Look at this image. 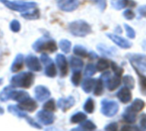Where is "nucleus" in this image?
<instances>
[{
	"label": "nucleus",
	"mask_w": 146,
	"mask_h": 131,
	"mask_svg": "<svg viewBox=\"0 0 146 131\" xmlns=\"http://www.w3.org/2000/svg\"><path fill=\"white\" fill-rule=\"evenodd\" d=\"M34 81V76L32 72H23L14 75L10 80V84L15 88H29Z\"/></svg>",
	"instance_id": "obj_1"
},
{
	"label": "nucleus",
	"mask_w": 146,
	"mask_h": 131,
	"mask_svg": "<svg viewBox=\"0 0 146 131\" xmlns=\"http://www.w3.org/2000/svg\"><path fill=\"white\" fill-rule=\"evenodd\" d=\"M29 97L28 93L24 90H15L10 87H5L0 93V100L2 101H7L8 100H14L21 102L23 100Z\"/></svg>",
	"instance_id": "obj_2"
},
{
	"label": "nucleus",
	"mask_w": 146,
	"mask_h": 131,
	"mask_svg": "<svg viewBox=\"0 0 146 131\" xmlns=\"http://www.w3.org/2000/svg\"><path fill=\"white\" fill-rule=\"evenodd\" d=\"M68 30L76 37H86L92 32L91 26L85 20H74L69 23Z\"/></svg>",
	"instance_id": "obj_3"
},
{
	"label": "nucleus",
	"mask_w": 146,
	"mask_h": 131,
	"mask_svg": "<svg viewBox=\"0 0 146 131\" xmlns=\"http://www.w3.org/2000/svg\"><path fill=\"white\" fill-rule=\"evenodd\" d=\"M0 2L9 9L21 13L30 11L37 6L36 3L33 2H16L10 0H0Z\"/></svg>",
	"instance_id": "obj_4"
},
{
	"label": "nucleus",
	"mask_w": 146,
	"mask_h": 131,
	"mask_svg": "<svg viewBox=\"0 0 146 131\" xmlns=\"http://www.w3.org/2000/svg\"><path fill=\"white\" fill-rule=\"evenodd\" d=\"M33 48L37 52H40L42 50H47L50 53L55 52L57 49L55 41H53L51 39H45L44 38L38 39L33 44Z\"/></svg>",
	"instance_id": "obj_5"
},
{
	"label": "nucleus",
	"mask_w": 146,
	"mask_h": 131,
	"mask_svg": "<svg viewBox=\"0 0 146 131\" xmlns=\"http://www.w3.org/2000/svg\"><path fill=\"white\" fill-rule=\"evenodd\" d=\"M101 105H102L101 112L106 117H113L118 113L119 105L115 101L103 100Z\"/></svg>",
	"instance_id": "obj_6"
},
{
	"label": "nucleus",
	"mask_w": 146,
	"mask_h": 131,
	"mask_svg": "<svg viewBox=\"0 0 146 131\" xmlns=\"http://www.w3.org/2000/svg\"><path fill=\"white\" fill-rule=\"evenodd\" d=\"M8 111L10 113H12V114H14V115H15V116H17V117H19V118H25L26 119V121L32 126V127H33V128H37V129H41V126L40 125H38L34 120H33L29 116H27V113H25L22 110H21L17 106H13V105H11V106H9V107H8Z\"/></svg>",
	"instance_id": "obj_7"
},
{
	"label": "nucleus",
	"mask_w": 146,
	"mask_h": 131,
	"mask_svg": "<svg viewBox=\"0 0 146 131\" xmlns=\"http://www.w3.org/2000/svg\"><path fill=\"white\" fill-rule=\"evenodd\" d=\"M133 66L136 70L146 72V55H133L129 57Z\"/></svg>",
	"instance_id": "obj_8"
},
{
	"label": "nucleus",
	"mask_w": 146,
	"mask_h": 131,
	"mask_svg": "<svg viewBox=\"0 0 146 131\" xmlns=\"http://www.w3.org/2000/svg\"><path fill=\"white\" fill-rule=\"evenodd\" d=\"M79 0H58L57 2L59 9L66 12H71L75 10L79 7Z\"/></svg>",
	"instance_id": "obj_9"
},
{
	"label": "nucleus",
	"mask_w": 146,
	"mask_h": 131,
	"mask_svg": "<svg viewBox=\"0 0 146 131\" xmlns=\"http://www.w3.org/2000/svg\"><path fill=\"white\" fill-rule=\"evenodd\" d=\"M37 118L43 124L49 125V124H53V122L55 120V116L53 115L52 112H49V111H46L44 109L42 111H39L37 113Z\"/></svg>",
	"instance_id": "obj_10"
},
{
	"label": "nucleus",
	"mask_w": 146,
	"mask_h": 131,
	"mask_svg": "<svg viewBox=\"0 0 146 131\" xmlns=\"http://www.w3.org/2000/svg\"><path fill=\"white\" fill-rule=\"evenodd\" d=\"M26 65L27 68L33 72H39L42 69V66L40 61L33 55H29L26 58Z\"/></svg>",
	"instance_id": "obj_11"
},
{
	"label": "nucleus",
	"mask_w": 146,
	"mask_h": 131,
	"mask_svg": "<svg viewBox=\"0 0 146 131\" xmlns=\"http://www.w3.org/2000/svg\"><path fill=\"white\" fill-rule=\"evenodd\" d=\"M21 110H22L23 112H29V113H32L33 112L34 110H36L38 105H37V102L30 98V96L25 100H23L22 101L19 102V105L17 106Z\"/></svg>",
	"instance_id": "obj_12"
},
{
	"label": "nucleus",
	"mask_w": 146,
	"mask_h": 131,
	"mask_svg": "<svg viewBox=\"0 0 146 131\" xmlns=\"http://www.w3.org/2000/svg\"><path fill=\"white\" fill-rule=\"evenodd\" d=\"M106 35L115 44H117L119 47H121L122 49H129L132 47V43L121 36H118L116 34H112V33H107Z\"/></svg>",
	"instance_id": "obj_13"
},
{
	"label": "nucleus",
	"mask_w": 146,
	"mask_h": 131,
	"mask_svg": "<svg viewBox=\"0 0 146 131\" xmlns=\"http://www.w3.org/2000/svg\"><path fill=\"white\" fill-rule=\"evenodd\" d=\"M56 62L58 66L61 77H65L68 72V64L66 57L63 55L58 54L56 57Z\"/></svg>",
	"instance_id": "obj_14"
},
{
	"label": "nucleus",
	"mask_w": 146,
	"mask_h": 131,
	"mask_svg": "<svg viewBox=\"0 0 146 131\" xmlns=\"http://www.w3.org/2000/svg\"><path fill=\"white\" fill-rule=\"evenodd\" d=\"M34 95L38 101H44L50 96V92L46 87L43 85H38L34 90Z\"/></svg>",
	"instance_id": "obj_15"
},
{
	"label": "nucleus",
	"mask_w": 146,
	"mask_h": 131,
	"mask_svg": "<svg viewBox=\"0 0 146 131\" xmlns=\"http://www.w3.org/2000/svg\"><path fill=\"white\" fill-rule=\"evenodd\" d=\"M75 103V100L73 96H69L68 98H61L57 101V106L62 111L66 112L69 108H71Z\"/></svg>",
	"instance_id": "obj_16"
},
{
	"label": "nucleus",
	"mask_w": 146,
	"mask_h": 131,
	"mask_svg": "<svg viewBox=\"0 0 146 131\" xmlns=\"http://www.w3.org/2000/svg\"><path fill=\"white\" fill-rule=\"evenodd\" d=\"M111 5L117 10L124 8H131L136 5V3L133 0H111Z\"/></svg>",
	"instance_id": "obj_17"
},
{
	"label": "nucleus",
	"mask_w": 146,
	"mask_h": 131,
	"mask_svg": "<svg viewBox=\"0 0 146 131\" xmlns=\"http://www.w3.org/2000/svg\"><path fill=\"white\" fill-rule=\"evenodd\" d=\"M117 97L122 103H128L132 100V93L129 88L123 87L117 92Z\"/></svg>",
	"instance_id": "obj_18"
},
{
	"label": "nucleus",
	"mask_w": 146,
	"mask_h": 131,
	"mask_svg": "<svg viewBox=\"0 0 146 131\" xmlns=\"http://www.w3.org/2000/svg\"><path fill=\"white\" fill-rule=\"evenodd\" d=\"M104 84H106L108 90H110V91H112V90L117 89L120 86V84H121V76L116 75V74H115L114 77H111L110 76L104 82Z\"/></svg>",
	"instance_id": "obj_19"
},
{
	"label": "nucleus",
	"mask_w": 146,
	"mask_h": 131,
	"mask_svg": "<svg viewBox=\"0 0 146 131\" xmlns=\"http://www.w3.org/2000/svg\"><path fill=\"white\" fill-rule=\"evenodd\" d=\"M23 61H24L23 55H21V54L17 55L15 59L14 60V61L12 63L11 72H18L19 70H21L22 68V66H23Z\"/></svg>",
	"instance_id": "obj_20"
},
{
	"label": "nucleus",
	"mask_w": 146,
	"mask_h": 131,
	"mask_svg": "<svg viewBox=\"0 0 146 131\" xmlns=\"http://www.w3.org/2000/svg\"><path fill=\"white\" fill-rule=\"evenodd\" d=\"M98 49L100 51V53L102 55H106V56H113L116 53V50L115 48L109 47V46H106L104 44H98Z\"/></svg>",
	"instance_id": "obj_21"
},
{
	"label": "nucleus",
	"mask_w": 146,
	"mask_h": 131,
	"mask_svg": "<svg viewBox=\"0 0 146 131\" xmlns=\"http://www.w3.org/2000/svg\"><path fill=\"white\" fill-rule=\"evenodd\" d=\"M122 117H123V119L128 124H133L136 121V113H134L129 107H127L125 110Z\"/></svg>",
	"instance_id": "obj_22"
},
{
	"label": "nucleus",
	"mask_w": 146,
	"mask_h": 131,
	"mask_svg": "<svg viewBox=\"0 0 146 131\" xmlns=\"http://www.w3.org/2000/svg\"><path fill=\"white\" fill-rule=\"evenodd\" d=\"M97 80L94 78H87L82 83V89L86 93H90L95 87Z\"/></svg>",
	"instance_id": "obj_23"
},
{
	"label": "nucleus",
	"mask_w": 146,
	"mask_h": 131,
	"mask_svg": "<svg viewBox=\"0 0 146 131\" xmlns=\"http://www.w3.org/2000/svg\"><path fill=\"white\" fill-rule=\"evenodd\" d=\"M131 110H133L134 113H138L139 112H140L141 110H143V108L145 107V102L144 101L140 100V99H135L133 102V104L128 107Z\"/></svg>",
	"instance_id": "obj_24"
},
{
	"label": "nucleus",
	"mask_w": 146,
	"mask_h": 131,
	"mask_svg": "<svg viewBox=\"0 0 146 131\" xmlns=\"http://www.w3.org/2000/svg\"><path fill=\"white\" fill-rule=\"evenodd\" d=\"M70 66L73 71H80L83 67V61L77 57H72L70 59Z\"/></svg>",
	"instance_id": "obj_25"
},
{
	"label": "nucleus",
	"mask_w": 146,
	"mask_h": 131,
	"mask_svg": "<svg viewBox=\"0 0 146 131\" xmlns=\"http://www.w3.org/2000/svg\"><path fill=\"white\" fill-rule=\"evenodd\" d=\"M45 66V75L49 78H54L56 75V68L53 61L49 63Z\"/></svg>",
	"instance_id": "obj_26"
},
{
	"label": "nucleus",
	"mask_w": 146,
	"mask_h": 131,
	"mask_svg": "<svg viewBox=\"0 0 146 131\" xmlns=\"http://www.w3.org/2000/svg\"><path fill=\"white\" fill-rule=\"evenodd\" d=\"M86 119V115L83 113H77L71 117L70 121L73 124H80Z\"/></svg>",
	"instance_id": "obj_27"
},
{
	"label": "nucleus",
	"mask_w": 146,
	"mask_h": 131,
	"mask_svg": "<svg viewBox=\"0 0 146 131\" xmlns=\"http://www.w3.org/2000/svg\"><path fill=\"white\" fill-rule=\"evenodd\" d=\"M110 66V63L107 60L105 59H100L98 63H97V66H96V68L98 71H100V72H103V71H105L109 68Z\"/></svg>",
	"instance_id": "obj_28"
},
{
	"label": "nucleus",
	"mask_w": 146,
	"mask_h": 131,
	"mask_svg": "<svg viewBox=\"0 0 146 131\" xmlns=\"http://www.w3.org/2000/svg\"><path fill=\"white\" fill-rule=\"evenodd\" d=\"M104 83L103 82V80L101 78H99L95 84L94 87V95H101L104 92Z\"/></svg>",
	"instance_id": "obj_29"
},
{
	"label": "nucleus",
	"mask_w": 146,
	"mask_h": 131,
	"mask_svg": "<svg viewBox=\"0 0 146 131\" xmlns=\"http://www.w3.org/2000/svg\"><path fill=\"white\" fill-rule=\"evenodd\" d=\"M95 108L94 101L92 98H88L84 104V110L88 113H92Z\"/></svg>",
	"instance_id": "obj_30"
},
{
	"label": "nucleus",
	"mask_w": 146,
	"mask_h": 131,
	"mask_svg": "<svg viewBox=\"0 0 146 131\" xmlns=\"http://www.w3.org/2000/svg\"><path fill=\"white\" fill-rule=\"evenodd\" d=\"M74 54L77 56L86 57L87 55V51L86 48H84L81 45H76L74 47Z\"/></svg>",
	"instance_id": "obj_31"
},
{
	"label": "nucleus",
	"mask_w": 146,
	"mask_h": 131,
	"mask_svg": "<svg viewBox=\"0 0 146 131\" xmlns=\"http://www.w3.org/2000/svg\"><path fill=\"white\" fill-rule=\"evenodd\" d=\"M59 45H60L61 49H62L64 53H68V52L70 51V49H71V42H70L69 40L62 39V40L60 41Z\"/></svg>",
	"instance_id": "obj_32"
},
{
	"label": "nucleus",
	"mask_w": 146,
	"mask_h": 131,
	"mask_svg": "<svg viewBox=\"0 0 146 131\" xmlns=\"http://www.w3.org/2000/svg\"><path fill=\"white\" fill-rule=\"evenodd\" d=\"M139 73V72H138ZM139 87L140 91L143 95H146V77L141 73H139Z\"/></svg>",
	"instance_id": "obj_33"
},
{
	"label": "nucleus",
	"mask_w": 146,
	"mask_h": 131,
	"mask_svg": "<svg viewBox=\"0 0 146 131\" xmlns=\"http://www.w3.org/2000/svg\"><path fill=\"white\" fill-rule=\"evenodd\" d=\"M39 16V12L37 9H33V11H27V14L22 13V17L26 18V19H37Z\"/></svg>",
	"instance_id": "obj_34"
},
{
	"label": "nucleus",
	"mask_w": 146,
	"mask_h": 131,
	"mask_svg": "<svg viewBox=\"0 0 146 131\" xmlns=\"http://www.w3.org/2000/svg\"><path fill=\"white\" fill-rule=\"evenodd\" d=\"M123 84L127 87L129 88L130 90L131 89H133L134 88V79L132 76L130 75H126L125 77H123Z\"/></svg>",
	"instance_id": "obj_35"
},
{
	"label": "nucleus",
	"mask_w": 146,
	"mask_h": 131,
	"mask_svg": "<svg viewBox=\"0 0 146 131\" xmlns=\"http://www.w3.org/2000/svg\"><path fill=\"white\" fill-rule=\"evenodd\" d=\"M81 80V73L80 71H74V73L71 78V81L74 86H78Z\"/></svg>",
	"instance_id": "obj_36"
},
{
	"label": "nucleus",
	"mask_w": 146,
	"mask_h": 131,
	"mask_svg": "<svg viewBox=\"0 0 146 131\" xmlns=\"http://www.w3.org/2000/svg\"><path fill=\"white\" fill-rule=\"evenodd\" d=\"M96 71H97V68L93 64H88L85 70V76L87 78H90L96 73Z\"/></svg>",
	"instance_id": "obj_37"
},
{
	"label": "nucleus",
	"mask_w": 146,
	"mask_h": 131,
	"mask_svg": "<svg viewBox=\"0 0 146 131\" xmlns=\"http://www.w3.org/2000/svg\"><path fill=\"white\" fill-rule=\"evenodd\" d=\"M80 128L83 129V130H94L97 129L96 125L92 121L82 122V124H80Z\"/></svg>",
	"instance_id": "obj_38"
},
{
	"label": "nucleus",
	"mask_w": 146,
	"mask_h": 131,
	"mask_svg": "<svg viewBox=\"0 0 146 131\" xmlns=\"http://www.w3.org/2000/svg\"><path fill=\"white\" fill-rule=\"evenodd\" d=\"M44 109L49 112H53L56 110V103L54 100H49L48 101H46L44 105Z\"/></svg>",
	"instance_id": "obj_39"
},
{
	"label": "nucleus",
	"mask_w": 146,
	"mask_h": 131,
	"mask_svg": "<svg viewBox=\"0 0 146 131\" xmlns=\"http://www.w3.org/2000/svg\"><path fill=\"white\" fill-rule=\"evenodd\" d=\"M9 27H10V29H11L12 32H18L21 30V24H20V22H19L17 20H13L10 22Z\"/></svg>",
	"instance_id": "obj_40"
},
{
	"label": "nucleus",
	"mask_w": 146,
	"mask_h": 131,
	"mask_svg": "<svg viewBox=\"0 0 146 131\" xmlns=\"http://www.w3.org/2000/svg\"><path fill=\"white\" fill-rule=\"evenodd\" d=\"M124 26H125V29H126V32H127V35L128 36V38H135V31L133 30V27H131L129 25L127 24H124Z\"/></svg>",
	"instance_id": "obj_41"
},
{
	"label": "nucleus",
	"mask_w": 146,
	"mask_h": 131,
	"mask_svg": "<svg viewBox=\"0 0 146 131\" xmlns=\"http://www.w3.org/2000/svg\"><path fill=\"white\" fill-rule=\"evenodd\" d=\"M91 1H92L100 9L101 11H104L106 9V6H107L106 0H91Z\"/></svg>",
	"instance_id": "obj_42"
},
{
	"label": "nucleus",
	"mask_w": 146,
	"mask_h": 131,
	"mask_svg": "<svg viewBox=\"0 0 146 131\" xmlns=\"http://www.w3.org/2000/svg\"><path fill=\"white\" fill-rule=\"evenodd\" d=\"M111 66H112V69H113L115 74L119 75V76H121V74L123 72V69L121 67H120L115 62H111Z\"/></svg>",
	"instance_id": "obj_43"
},
{
	"label": "nucleus",
	"mask_w": 146,
	"mask_h": 131,
	"mask_svg": "<svg viewBox=\"0 0 146 131\" xmlns=\"http://www.w3.org/2000/svg\"><path fill=\"white\" fill-rule=\"evenodd\" d=\"M123 15H124V17H125L126 19H127V20H133V19L134 18V16H135L133 11L132 9H126V10L124 11Z\"/></svg>",
	"instance_id": "obj_44"
},
{
	"label": "nucleus",
	"mask_w": 146,
	"mask_h": 131,
	"mask_svg": "<svg viewBox=\"0 0 146 131\" xmlns=\"http://www.w3.org/2000/svg\"><path fill=\"white\" fill-rule=\"evenodd\" d=\"M40 61L44 64V65H48L49 63L52 62V60L46 55V54H42L40 56Z\"/></svg>",
	"instance_id": "obj_45"
},
{
	"label": "nucleus",
	"mask_w": 146,
	"mask_h": 131,
	"mask_svg": "<svg viewBox=\"0 0 146 131\" xmlns=\"http://www.w3.org/2000/svg\"><path fill=\"white\" fill-rule=\"evenodd\" d=\"M117 129H118V126H117L116 123H111V124H108L107 126H105V128H104V130L110 131L117 130Z\"/></svg>",
	"instance_id": "obj_46"
},
{
	"label": "nucleus",
	"mask_w": 146,
	"mask_h": 131,
	"mask_svg": "<svg viewBox=\"0 0 146 131\" xmlns=\"http://www.w3.org/2000/svg\"><path fill=\"white\" fill-rule=\"evenodd\" d=\"M139 124L143 130H146V114H143L140 118Z\"/></svg>",
	"instance_id": "obj_47"
},
{
	"label": "nucleus",
	"mask_w": 146,
	"mask_h": 131,
	"mask_svg": "<svg viewBox=\"0 0 146 131\" xmlns=\"http://www.w3.org/2000/svg\"><path fill=\"white\" fill-rule=\"evenodd\" d=\"M139 14H140L142 16L146 17V5L141 6V7L139 9Z\"/></svg>",
	"instance_id": "obj_48"
},
{
	"label": "nucleus",
	"mask_w": 146,
	"mask_h": 131,
	"mask_svg": "<svg viewBox=\"0 0 146 131\" xmlns=\"http://www.w3.org/2000/svg\"><path fill=\"white\" fill-rule=\"evenodd\" d=\"M122 130H139V128H137V127H123L122 128Z\"/></svg>",
	"instance_id": "obj_49"
},
{
	"label": "nucleus",
	"mask_w": 146,
	"mask_h": 131,
	"mask_svg": "<svg viewBox=\"0 0 146 131\" xmlns=\"http://www.w3.org/2000/svg\"><path fill=\"white\" fill-rule=\"evenodd\" d=\"M3 113H4V110H3V108L0 107V115L3 114Z\"/></svg>",
	"instance_id": "obj_50"
},
{
	"label": "nucleus",
	"mask_w": 146,
	"mask_h": 131,
	"mask_svg": "<svg viewBox=\"0 0 146 131\" xmlns=\"http://www.w3.org/2000/svg\"><path fill=\"white\" fill-rule=\"evenodd\" d=\"M0 58H1V51H0Z\"/></svg>",
	"instance_id": "obj_51"
}]
</instances>
